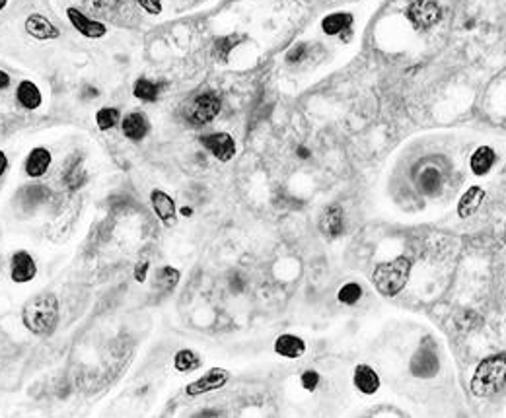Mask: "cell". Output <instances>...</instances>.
<instances>
[{
	"label": "cell",
	"mask_w": 506,
	"mask_h": 418,
	"mask_svg": "<svg viewBox=\"0 0 506 418\" xmlns=\"http://www.w3.org/2000/svg\"><path fill=\"white\" fill-rule=\"evenodd\" d=\"M442 183H444V178L437 168H427L419 178V187L425 195H437L442 189Z\"/></svg>",
	"instance_id": "obj_22"
},
{
	"label": "cell",
	"mask_w": 506,
	"mask_h": 418,
	"mask_svg": "<svg viewBox=\"0 0 506 418\" xmlns=\"http://www.w3.org/2000/svg\"><path fill=\"white\" fill-rule=\"evenodd\" d=\"M150 202H152L156 216L162 220V224L169 228L176 222V201L168 193H164L162 189H154L150 193Z\"/></svg>",
	"instance_id": "obj_13"
},
{
	"label": "cell",
	"mask_w": 506,
	"mask_h": 418,
	"mask_svg": "<svg viewBox=\"0 0 506 418\" xmlns=\"http://www.w3.org/2000/svg\"><path fill=\"white\" fill-rule=\"evenodd\" d=\"M26 329L33 335L47 337L59 325V300L55 294H39L26 303L22 311Z\"/></svg>",
	"instance_id": "obj_1"
},
{
	"label": "cell",
	"mask_w": 506,
	"mask_h": 418,
	"mask_svg": "<svg viewBox=\"0 0 506 418\" xmlns=\"http://www.w3.org/2000/svg\"><path fill=\"white\" fill-rule=\"evenodd\" d=\"M137 2L140 4V8H145L148 14H162V0H137Z\"/></svg>",
	"instance_id": "obj_32"
},
{
	"label": "cell",
	"mask_w": 506,
	"mask_h": 418,
	"mask_svg": "<svg viewBox=\"0 0 506 418\" xmlns=\"http://www.w3.org/2000/svg\"><path fill=\"white\" fill-rule=\"evenodd\" d=\"M220 108H223V101H220L218 93L203 92L185 103L184 117L185 121L193 127H203V124L215 121L220 113Z\"/></svg>",
	"instance_id": "obj_4"
},
{
	"label": "cell",
	"mask_w": 506,
	"mask_h": 418,
	"mask_svg": "<svg viewBox=\"0 0 506 418\" xmlns=\"http://www.w3.org/2000/svg\"><path fill=\"white\" fill-rule=\"evenodd\" d=\"M146 274H148V261H140L135 267V280L137 282H145Z\"/></svg>",
	"instance_id": "obj_35"
},
{
	"label": "cell",
	"mask_w": 506,
	"mask_h": 418,
	"mask_svg": "<svg viewBox=\"0 0 506 418\" xmlns=\"http://www.w3.org/2000/svg\"><path fill=\"white\" fill-rule=\"evenodd\" d=\"M362 298V288L356 282H347L337 292V300L345 306H354Z\"/></svg>",
	"instance_id": "obj_27"
},
{
	"label": "cell",
	"mask_w": 506,
	"mask_h": 418,
	"mask_svg": "<svg viewBox=\"0 0 506 418\" xmlns=\"http://www.w3.org/2000/svg\"><path fill=\"white\" fill-rule=\"evenodd\" d=\"M304 53H306V45H304V43H298V45H294L291 51H288V54H286V61L298 62L300 59L304 57Z\"/></svg>",
	"instance_id": "obj_33"
},
{
	"label": "cell",
	"mask_w": 506,
	"mask_h": 418,
	"mask_svg": "<svg viewBox=\"0 0 506 418\" xmlns=\"http://www.w3.org/2000/svg\"><path fill=\"white\" fill-rule=\"evenodd\" d=\"M411 267H413V263H411L409 257H395L393 261L378 265L372 272V282H374V286L380 294L386 296V298H393L409 282Z\"/></svg>",
	"instance_id": "obj_3"
},
{
	"label": "cell",
	"mask_w": 506,
	"mask_h": 418,
	"mask_svg": "<svg viewBox=\"0 0 506 418\" xmlns=\"http://www.w3.org/2000/svg\"><path fill=\"white\" fill-rule=\"evenodd\" d=\"M485 197H487V193H485L483 187L479 185L469 187L468 191L461 195L460 202H458V216L460 218L473 216L477 210H479V207L483 204Z\"/></svg>",
	"instance_id": "obj_16"
},
{
	"label": "cell",
	"mask_w": 506,
	"mask_h": 418,
	"mask_svg": "<svg viewBox=\"0 0 506 418\" xmlns=\"http://www.w3.org/2000/svg\"><path fill=\"white\" fill-rule=\"evenodd\" d=\"M6 2H8V0H0V10L6 6Z\"/></svg>",
	"instance_id": "obj_39"
},
{
	"label": "cell",
	"mask_w": 506,
	"mask_h": 418,
	"mask_svg": "<svg viewBox=\"0 0 506 418\" xmlns=\"http://www.w3.org/2000/svg\"><path fill=\"white\" fill-rule=\"evenodd\" d=\"M300 383H302V388L306 389V391H315L317 385H320V373L315 372V370H306L300 376Z\"/></svg>",
	"instance_id": "obj_30"
},
{
	"label": "cell",
	"mask_w": 506,
	"mask_h": 418,
	"mask_svg": "<svg viewBox=\"0 0 506 418\" xmlns=\"http://www.w3.org/2000/svg\"><path fill=\"white\" fill-rule=\"evenodd\" d=\"M240 41H242V37H240V35H226V37L216 39V43H215L216 57H218L220 61H228V54L232 53V49L238 45Z\"/></svg>",
	"instance_id": "obj_28"
},
{
	"label": "cell",
	"mask_w": 506,
	"mask_h": 418,
	"mask_svg": "<svg viewBox=\"0 0 506 418\" xmlns=\"http://www.w3.org/2000/svg\"><path fill=\"white\" fill-rule=\"evenodd\" d=\"M201 144L220 162H230L236 154V142L228 132H213L201 139Z\"/></svg>",
	"instance_id": "obj_8"
},
{
	"label": "cell",
	"mask_w": 506,
	"mask_h": 418,
	"mask_svg": "<svg viewBox=\"0 0 506 418\" xmlns=\"http://www.w3.org/2000/svg\"><path fill=\"white\" fill-rule=\"evenodd\" d=\"M26 31L30 33L31 37L41 39V41H45V39L59 37V30H57V25H53V23L47 20L45 16H41V14L28 16V20H26Z\"/></svg>",
	"instance_id": "obj_15"
},
{
	"label": "cell",
	"mask_w": 506,
	"mask_h": 418,
	"mask_svg": "<svg viewBox=\"0 0 506 418\" xmlns=\"http://www.w3.org/2000/svg\"><path fill=\"white\" fill-rule=\"evenodd\" d=\"M123 134L133 142H138L142 140L148 134V129H150V123L142 113H130L123 119Z\"/></svg>",
	"instance_id": "obj_18"
},
{
	"label": "cell",
	"mask_w": 506,
	"mask_h": 418,
	"mask_svg": "<svg viewBox=\"0 0 506 418\" xmlns=\"http://www.w3.org/2000/svg\"><path fill=\"white\" fill-rule=\"evenodd\" d=\"M16 98L20 101V105L26 109H38L41 105V92L39 88L30 80H23L22 84L18 86V92H16Z\"/></svg>",
	"instance_id": "obj_20"
},
{
	"label": "cell",
	"mask_w": 506,
	"mask_h": 418,
	"mask_svg": "<svg viewBox=\"0 0 506 418\" xmlns=\"http://www.w3.org/2000/svg\"><path fill=\"white\" fill-rule=\"evenodd\" d=\"M67 18H69L70 23L74 25V30L88 39H100L108 33V28H106L103 23L88 18V16H86L84 12H80L78 8H69V10H67Z\"/></svg>",
	"instance_id": "obj_9"
},
{
	"label": "cell",
	"mask_w": 506,
	"mask_h": 418,
	"mask_svg": "<svg viewBox=\"0 0 506 418\" xmlns=\"http://www.w3.org/2000/svg\"><path fill=\"white\" fill-rule=\"evenodd\" d=\"M275 352L288 360H298L306 354V342L296 335H281L275 341Z\"/></svg>",
	"instance_id": "obj_14"
},
{
	"label": "cell",
	"mask_w": 506,
	"mask_h": 418,
	"mask_svg": "<svg viewBox=\"0 0 506 418\" xmlns=\"http://www.w3.org/2000/svg\"><path fill=\"white\" fill-rule=\"evenodd\" d=\"M495 162H497V154H495V150L489 146H479L471 154V160H469V166H471V171L476 173V175H485V173H489L491 171V168L495 166Z\"/></svg>",
	"instance_id": "obj_19"
},
{
	"label": "cell",
	"mask_w": 506,
	"mask_h": 418,
	"mask_svg": "<svg viewBox=\"0 0 506 418\" xmlns=\"http://www.w3.org/2000/svg\"><path fill=\"white\" fill-rule=\"evenodd\" d=\"M506 378V354H493V356L483 358L473 372L471 378V393L479 399L491 397L499 393L505 388Z\"/></svg>",
	"instance_id": "obj_2"
},
{
	"label": "cell",
	"mask_w": 506,
	"mask_h": 418,
	"mask_svg": "<svg viewBox=\"0 0 506 418\" xmlns=\"http://www.w3.org/2000/svg\"><path fill=\"white\" fill-rule=\"evenodd\" d=\"M181 214H185V216H189V214H191V209H184V210H181Z\"/></svg>",
	"instance_id": "obj_38"
},
{
	"label": "cell",
	"mask_w": 506,
	"mask_h": 418,
	"mask_svg": "<svg viewBox=\"0 0 506 418\" xmlns=\"http://www.w3.org/2000/svg\"><path fill=\"white\" fill-rule=\"evenodd\" d=\"M353 383L362 395H374L382 385V380H380V376L374 368H370L369 364H359L354 368Z\"/></svg>",
	"instance_id": "obj_12"
},
{
	"label": "cell",
	"mask_w": 506,
	"mask_h": 418,
	"mask_svg": "<svg viewBox=\"0 0 506 418\" xmlns=\"http://www.w3.org/2000/svg\"><path fill=\"white\" fill-rule=\"evenodd\" d=\"M10 86V76H8L4 70H0V90H4Z\"/></svg>",
	"instance_id": "obj_37"
},
{
	"label": "cell",
	"mask_w": 506,
	"mask_h": 418,
	"mask_svg": "<svg viewBox=\"0 0 506 418\" xmlns=\"http://www.w3.org/2000/svg\"><path fill=\"white\" fill-rule=\"evenodd\" d=\"M84 179H86L84 171H78V168H74V170L67 175V183L70 185V189H78V187H82Z\"/></svg>",
	"instance_id": "obj_31"
},
{
	"label": "cell",
	"mask_w": 506,
	"mask_h": 418,
	"mask_svg": "<svg viewBox=\"0 0 506 418\" xmlns=\"http://www.w3.org/2000/svg\"><path fill=\"white\" fill-rule=\"evenodd\" d=\"M409 370H411L415 378H422V380L434 378L438 370H440V360H438L437 350L429 347V344H421L419 350L413 354V358H411Z\"/></svg>",
	"instance_id": "obj_5"
},
{
	"label": "cell",
	"mask_w": 506,
	"mask_h": 418,
	"mask_svg": "<svg viewBox=\"0 0 506 418\" xmlns=\"http://www.w3.org/2000/svg\"><path fill=\"white\" fill-rule=\"evenodd\" d=\"M320 230L325 238H337L345 230V214L339 204H331L320 218Z\"/></svg>",
	"instance_id": "obj_11"
},
{
	"label": "cell",
	"mask_w": 506,
	"mask_h": 418,
	"mask_svg": "<svg viewBox=\"0 0 506 418\" xmlns=\"http://www.w3.org/2000/svg\"><path fill=\"white\" fill-rule=\"evenodd\" d=\"M35 274H38V267H35L33 257L28 251H16L12 257V269H10V277L16 284L30 282Z\"/></svg>",
	"instance_id": "obj_10"
},
{
	"label": "cell",
	"mask_w": 506,
	"mask_h": 418,
	"mask_svg": "<svg viewBox=\"0 0 506 418\" xmlns=\"http://www.w3.org/2000/svg\"><path fill=\"white\" fill-rule=\"evenodd\" d=\"M409 20L419 30H429L440 20V6L437 0H415L407 10Z\"/></svg>",
	"instance_id": "obj_6"
},
{
	"label": "cell",
	"mask_w": 506,
	"mask_h": 418,
	"mask_svg": "<svg viewBox=\"0 0 506 418\" xmlns=\"http://www.w3.org/2000/svg\"><path fill=\"white\" fill-rule=\"evenodd\" d=\"M174 366H176L177 372H184V373H189L193 372V370H197L201 366V358L197 352H193V350L189 349H184L179 350L176 354V358H174Z\"/></svg>",
	"instance_id": "obj_24"
},
{
	"label": "cell",
	"mask_w": 506,
	"mask_h": 418,
	"mask_svg": "<svg viewBox=\"0 0 506 418\" xmlns=\"http://www.w3.org/2000/svg\"><path fill=\"white\" fill-rule=\"evenodd\" d=\"M133 93H135V98H138V100L156 101L158 100V93H160V88L154 84V82H150V80L140 78V80H137L135 88H133Z\"/></svg>",
	"instance_id": "obj_25"
},
{
	"label": "cell",
	"mask_w": 506,
	"mask_h": 418,
	"mask_svg": "<svg viewBox=\"0 0 506 418\" xmlns=\"http://www.w3.org/2000/svg\"><path fill=\"white\" fill-rule=\"evenodd\" d=\"M230 380V372L224 370V368H210L203 378L199 380L191 381L187 388H185V393L191 397L203 395V393H210V391H218L220 388H224L226 383Z\"/></svg>",
	"instance_id": "obj_7"
},
{
	"label": "cell",
	"mask_w": 506,
	"mask_h": 418,
	"mask_svg": "<svg viewBox=\"0 0 506 418\" xmlns=\"http://www.w3.org/2000/svg\"><path fill=\"white\" fill-rule=\"evenodd\" d=\"M49 166H51V152L41 146L33 148L26 160V173L30 178H41L47 173Z\"/></svg>",
	"instance_id": "obj_17"
},
{
	"label": "cell",
	"mask_w": 506,
	"mask_h": 418,
	"mask_svg": "<svg viewBox=\"0 0 506 418\" xmlns=\"http://www.w3.org/2000/svg\"><path fill=\"white\" fill-rule=\"evenodd\" d=\"M119 111L116 108H101L98 113H96V123L100 127V131H109L113 129L117 123H119Z\"/></svg>",
	"instance_id": "obj_26"
},
{
	"label": "cell",
	"mask_w": 506,
	"mask_h": 418,
	"mask_svg": "<svg viewBox=\"0 0 506 418\" xmlns=\"http://www.w3.org/2000/svg\"><path fill=\"white\" fill-rule=\"evenodd\" d=\"M181 279V272L174 269V267H162L160 271L156 272V288L160 290L162 294H169L174 292L177 286V282Z\"/></svg>",
	"instance_id": "obj_21"
},
{
	"label": "cell",
	"mask_w": 506,
	"mask_h": 418,
	"mask_svg": "<svg viewBox=\"0 0 506 418\" xmlns=\"http://www.w3.org/2000/svg\"><path fill=\"white\" fill-rule=\"evenodd\" d=\"M88 6L96 8V10H108V8H113L119 2V0H86Z\"/></svg>",
	"instance_id": "obj_34"
},
{
	"label": "cell",
	"mask_w": 506,
	"mask_h": 418,
	"mask_svg": "<svg viewBox=\"0 0 506 418\" xmlns=\"http://www.w3.org/2000/svg\"><path fill=\"white\" fill-rule=\"evenodd\" d=\"M47 197H49V193H47L45 187H28V189L23 191V204L35 207V204H41L43 201H47Z\"/></svg>",
	"instance_id": "obj_29"
},
{
	"label": "cell",
	"mask_w": 506,
	"mask_h": 418,
	"mask_svg": "<svg viewBox=\"0 0 506 418\" xmlns=\"http://www.w3.org/2000/svg\"><path fill=\"white\" fill-rule=\"evenodd\" d=\"M351 23H353V16L347 14V12H337V14H330L327 18H323L322 30L327 35H337L345 28H349Z\"/></svg>",
	"instance_id": "obj_23"
},
{
	"label": "cell",
	"mask_w": 506,
	"mask_h": 418,
	"mask_svg": "<svg viewBox=\"0 0 506 418\" xmlns=\"http://www.w3.org/2000/svg\"><path fill=\"white\" fill-rule=\"evenodd\" d=\"M6 168H8V158H6V154L0 150V178L4 175V171H6Z\"/></svg>",
	"instance_id": "obj_36"
}]
</instances>
